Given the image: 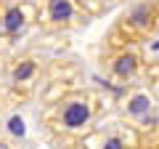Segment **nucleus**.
I'll list each match as a JSON object with an SVG mask.
<instances>
[{"mask_svg": "<svg viewBox=\"0 0 159 149\" xmlns=\"http://www.w3.org/2000/svg\"><path fill=\"white\" fill-rule=\"evenodd\" d=\"M159 11L157 0H138L119 13L106 35V46H141L157 37Z\"/></svg>", "mask_w": 159, "mask_h": 149, "instance_id": "f03ea898", "label": "nucleus"}, {"mask_svg": "<svg viewBox=\"0 0 159 149\" xmlns=\"http://www.w3.org/2000/svg\"><path fill=\"white\" fill-rule=\"evenodd\" d=\"M0 149H19V144H16V141H11L6 133H0Z\"/></svg>", "mask_w": 159, "mask_h": 149, "instance_id": "9d476101", "label": "nucleus"}, {"mask_svg": "<svg viewBox=\"0 0 159 149\" xmlns=\"http://www.w3.org/2000/svg\"><path fill=\"white\" fill-rule=\"evenodd\" d=\"M106 112V99L96 88L77 85L61 96L51 99L43 104V115H40V128L48 133L53 144L61 149L82 141L93 128L101 123Z\"/></svg>", "mask_w": 159, "mask_h": 149, "instance_id": "f257e3e1", "label": "nucleus"}, {"mask_svg": "<svg viewBox=\"0 0 159 149\" xmlns=\"http://www.w3.org/2000/svg\"><path fill=\"white\" fill-rule=\"evenodd\" d=\"M45 67L48 59L34 51H21L11 56L3 67V93L11 101H29L34 93H40Z\"/></svg>", "mask_w": 159, "mask_h": 149, "instance_id": "7ed1b4c3", "label": "nucleus"}, {"mask_svg": "<svg viewBox=\"0 0 159 149\" xmlns=\"http://www.w3.org/2000/svg\"><path fill=\"white\" fill-rule=\"evenodd\" d=\"M88 149H138V131H133L127 123H98L85 138H82Z\"/></svg>", "mask_w": 159, "mask_h": 149, "instance_id": "6e6552de", "label": "nucleus"}, {"mask_svg": "<svg viewBox=\"0 0 159 149\" xmlns=\"http://www.w3.org/2000/svg\"><path fill=\"white\" fill-rule=\"evenodd\" d=\"M119 96V120L127 123L133 131L138 133H148L157 131V120H159V109H157V85L148 88V83H133V85L122 88Z\"/></svg>", "mask_w": 159, "mask_h": 149, "instance_id": "39448f33", "label": "nucleus"}, {"mask_svg": "<svg viewBox=\"0 0 159 149\" xmlns=\"http://www.w3.org/2000/svg\"><path fill=\"white\" fill-rule=\"evenodd\" d=\"M34 24V0H0V40L13 43Z\"/></svg>", "mask_w": 159, "mask_h": 149, "instance_id": "0eeeda50", "label": "nucleus"}, {"mask_svg": "<svg viewBox=\"0 0 159 149\" xmlns=\"http://www.w3.org/2000/svg\"><path fill=\"white\" fill-rule=\"evenodd\" d=\"M90 19L74 6V0H34V24L45 35H64L82 29Z\"/></svg>", "mask_w": 159, "mask_h": 149, "instance_id": "423d86ee", "label": "nucleus"}, {"mask_svg": "<svg viewBox=\"0 0 159 149\" xmlns=\"http://www.w3.org/2000/svg\"><path fill=\"white\" fill-rule=\"evenodd\" d=\"M111 3H114V0H74V6L85 13L88 19H98V16H103V13L111 8Z\"/></svg>", "mask_w": 159, "mask_h": 149, "instance_id": "1a4fd4ad", "label": "nucleus"}, {"mask_svg": "<svg viewBox=\"0 0 159 149\" xmlns=\"http://www.w3.org/2000/svg\"><path fill=\"white\" fill-rule=\"evenodd\" d=\"M101 69L109 77V83L125 88L133 83L148 80V59L141 46H106L101 56Z\"/></svg>", "mask_w": 159, "mask_h": 149, "instance_id": "20e7f679", "label": "nucleus"}]
</instances>
